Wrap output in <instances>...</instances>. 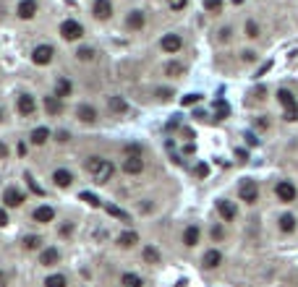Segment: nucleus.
Masks as SVG:
<instances>
[{
	"label": "nucleus",
	"instance_id": "393cba45",
	"mask_svg": "<svg viewBox=\"0 0 298 287\" xmlns=\"http://www.w3.org/2000/svg\"><path fill=\"white\" fill-rule=\"evenodd\" d=\"M230 115V105L225 99H215V118L222 120V118H228Z\"/></svg>",
	"mask_w": 298,
	"mask_h": 287
},
{
	"label": "nucleus",
	"instance_id": "6e6552de",
	"mask_svg": "<svg viewBox=\"0 0 298 287\" xmlns=\"http://www.w3.org/2000/svg\"><path fill=\"white\" fill-rule=\"evenodd\" d=\"M160 47L165 50V52H178L181 47H183V40L178 34H165L162 40H160Z\"/></svg>",
	"mask_w": 298,
	"mask_h": 287
},
{
	"label": "nucleus",
	"instance_id": "c03bdc74",
	"mask_svg": "<svg viewBox=\"0 0 298 287\" xmlns=\"http://www.w3.org/2000/svg\"><path fill=\"white\" fill-rule=\"evenodd\" d=\"M8 225V214H5V209H0V227H5Z\"/></svg>",
	"mask_w": 298,
	"mask_h": 287
},
{
	"label": "nucleus",
	"instance_id": "5701e85b",
	"mask_svg": "<svg viewBox=\"0 0 298 287\" xmlns=\"http://www.w3.org/2000/svg\"><path fill=\"white\" fill-rule=\"evenodd\" d=\"M118 243L123 246V248H131V246L139 243V235L134 233V230H128V233H120V235H118Z\"/></svg>",
	"mask_w": 298,
	"mask_h": 287
},
{
	"label": "nucleus",
	"instance_id": "72a5a7b5",
	"mask_svg": "<svg viewBox=\"0 0 298 287\" xmlns=\"http://www.w3.org/2000/svg\"><path fill=\"white\" fill-rule=\"evenodd\" d=\"M107 211L113 217H118V219H123V222H131V217H128V211H123V209H118V206H107Z\"/></svg>",
	"mask_w": 298,
	"mask_h": 287
},
{
	"label": "nucleus",
	"instance_id": "473e14b6",
	"mask_svg": "<svg viewBox=\"0 0 298 287\" xmlns=\"http://www.w3.org/2000/svg\"><path fill=\"white\" fill-rule=\"evenodd\" d=\"M201 5L207 8V11H212V13H217L220 8H222V0H201Z\"/></svg>",
	"mask_w": 298,
	"mask_h": 287
},
{
	"label": "nucleus",
	"instance_id": "20e7f679",
	"mask_svg": "<svg viewBox=\"0 0 298 287\" xmlns=\"http://www.w3.org/2000/svg\"><path fill=\"white\" fill-rule=\"evenodd\" d=\"M52 55H55V50L50 47V44H40V47H34L32 60L37 63V66H48V63L52 60Z\"/></svg>",
	"mask_w": 298,
	"mask_h": 287
},
{
	"label": "nucleus",
	"instance_id": "f257e3e1",
	"mask_svg": "<svg viewBox=\"0 0 298 287\" xmlns=\"http://www.w3.org/2000/svg\"><path fill=\"white\" fill-rule=\"evenodd\" d=\"M277 99H280V105L285 110V120H298V102L293 97V91L280 89V91H277Z\"/></svg>",
	"mask_w": 298,
	"mask_h": 287
},
{
	"label": "nucleus",
	"instance_id": "f3484780",
	"mask_svg": "<svg viewBox=\"0 0 298 287\" xmlns=\"http://www.w3.org/2000/svg\"><path fill=\"white\" fill-rule=\"evenodd\" d=\"M201 264L207 266V269H217V266L222 264V253L220 251H207L204 258H201Z\"/></svg>",
	"mask_w": 298,
	"mask_h": 287
},
{
	"label": "nucleus",
	"instance_id": "bb28decb",
	"mask_svg": "<svg viewBox=\"0 0 298 287\" xmlns=\"http://www.w3.org/2000/svg\"><path fill=\"white\" fill-rule=\"evenodd\" d=\"M48 136H50V131H48V128H34V131H32V144H37V146H40V144H45V141H48Z\"/></svg>",
	"mask_w": 298,
	"mask_h": 287
},
{
	"label": "nucleus",
	"instance_id": "412c9836",
	"mask_svg": "<svg viewBox=\"0 0 298 287\" xmlns=\"http://www.w3.org/2000/svg\"><path fill=\"white\" fill-rule=\"evenodd\" d=\"M183 243L189 246V248L199 243V227H197V225H189V227H186V233H183Z\"/></svg>",
	"mask_w": 298,
	"mask_h": 287
},
{
	"label": "nucleus",
	"instance_id": "dca6fc26",
	"mask_svg": "<svg viewBox=\"0 0 298 287\" xmlns=\"http://www.w3.org/2000/svg\"><path fill=\"white\" fill-rule=\"evenodd\" d=\"M52 183H55V186H60V188H68L73 183V175L68 170H55L52 172Z\"/></svg>",
	"mask_w": 298,
	"mask_h": 287
},
{
	"label": "nucleus",
	"instance_id": "de8ad7c7",
	"mask_svg": "<svg viewBox=\"0 0 298 287\" xmlns=\"http://www.w3.org/2000/svg\"><path fill=\"white\" fill-rule=\"evenodd\" d=\"M269 66H272V63H264V66H262V68H259V73H256V76H264V73L269 71Z\"/></svg>",
	"mask_w": 298,
	"mask_h": 287
},
{
	"label": "nucleus",
	"instance_id": "c756f323",
	"mask_svg": "<svg viewBox=\"0 0 298 287\" xmlns=\"http://www.w3.org/2000/svg\"><path fill=\"white\" fill-rule=\"evenodd\" d=\"M110 110H113V113H126L128 105H126V99H120V97H110Z\"/></svg>",
	"mask_w": 298,
	"mask_h": 287
},
{
	"label": "nucleus",
	"instance_id": "a19ab883",
	"mask_svg": "<svg viewBox=\"0 0 298 287\" xmlns=\"http://www.w3.org/2000/svg\"><path fill=\"white\" fill-rule=\"evenodd\" d=\"M186 3H189V0H167V5H170L173 11H183Z\"/></svg>",
	"mask_w": 298,
	"mask_h": 287
},
{
	"label": "nucleus",
	"instance_id": "f03ea898",
	"mask_svg": "<svg viewBox=\"0 0 298 287\" xmlns=\"http://www.w3.org/2000/svg\"><path fill=\"white\" fill-rule=\"evenodd\" d=\"M60 34H63V40H68V42H76L84 37V26L79 21H73V18H66V21L60 24Z\"/></svg>",
	"mask_w": 298,
	"mask_h": 287
},
{
	"label": "nucleus",
	"instance_id": "2eb2a0df",
	"mask_svg": "<svg viewBox=\"0 0 298 287\" xmlns=\"http://www.w3.org/2000/svg\"><path fill=\"white\" fill-rule=\"evenodd\" d=\"M217 211H220V217L225 219V222H233V219H236V214H238L236 206H233L230 201H217Z\"/></svg>",
	"mask_w": 298,
	"mask_h": 287
},
{
	"label": "nucleus",
	"instance_id": "9d476101",
	"mask_svg": "<svg viewBox=\"0 0 298 287\" xmlns=\"http://www.w3.org/2000/svg\"><path fill=\"white\" fill-rule=\"evenodd\" d=\"M16 13H18V18H24V21L34 18V16H37V0H21Z\"/></svg>",
	"mask_w": 298,
	"mask_h": 287
},
{
	"label": "nucleus",
	"instance_id": "aec40b11",
	"mask_svg": "<svg viewBox=\"0 0 298 287\" xmlns=\"http://www.w3.org/2000/svg\"><path fill=\"white\" fill-rule=\"evenodd\" d=\"M45 110L50 115H60L63 113V99L60 97H45Z\"/></svg>",
	"mask_w": 298,
	"mask_h": 287
},
{
	"label": "nucleus",
	"instance_id": "4c0bfd02",
	"mask_svg": "<svg viewBox=\"0 0 298 287\" xmlns=\"http://www.w3.org/2000/svg\"><path fill=\"white\" fill-rule=\"evenodd\" d=\"M26 183H29V188H32V191L37 193V196H45V191H42L40 186H37V180L32 178V175H29V172H26Z\"/></svg>",
	"mask_w": 298,
	"mask_h": 287
},
{
	"label": "nucleus",
	"instance_id": "37998d69",
	"mask_svg": "<svg viewBox=\"0 0 298 287\" xmlns=\"http://www.w3.org/2000/svg\"><path fill=\"white\" fill-rule=\"evenodd\" d=\"M81 199L89 204V206H99V199L97 196H92V193H81Z\"/></svg>",
	"mask_w": 298,
	"mask_h": 287
},
{
	"label": "nucleus",
	"instance_id": "7c9ffc66",
	"mask_svg": "<svg viewBox=\"0 0 298 287\" xmlns=\"http://www.w3.org/2000/svg\"><path fill=\"white\" fill-rule=\"evenodd\" d=\"M40 246H42V238H37V235H26L24 238V248H26V251H37Z\"/></svg>",
	"mask_w": 298,
	"mask_h": 287
},
{
	"label": "nucleus",
	"instance_id": "79ce46f5",
	"mask_svg": "<svg viewBox=\"0 0 298 287\" xmlns=\"http://www.w3.org/2000/svg\"><path fill=\"white\" fill-rule=\"evenodd\" d=\"M194 172H197L199 178H207V175H209V164H204V162H199V164H197V170H194Z\"/></svg>",
	"mask_w": 298,
	"mask_h": 287
},
{
	"label": "nucleus",
	"instance_id": "cd10ccee",
	"mask_svg": "<svg viewBox=\"0 0 298 287\" xmlns=\"http://www.w3.org/2000/svg\"><path fill=\"white\" fill-rule=\"evenodd\" d=\"M280 230H283V233H293V230H296V217L293 214H283L280 217Z\"/></svg>",
	"mask_w": 298,
	"mask_h": 287
},
{
	"label": "nucleus",
	"instance_id": "09e8293b",
	"mask_svg": "<svg viewBox=\"0 0 298 287\" xmlns=\"http://www.w3.org/2000/svg\"><path fill=\"white\" fill-rule=\"evenodd\" d=\"M157 94H160V99H170V89H165V91L160 89V91H157Z\"/></svg>",
	"mask_w": 298,
	"mask_h": 287
},
{
	"label": "nucleus",
	"instance_id": "2f4dec72",
	"mask_svg": "<svg viewBox=\"0 0 298 287\" xmlns=\"http://www.w3.org/2000/svg\"><path fill=\"white\" fill-rule=\"evenodd\" d=\"M165 73H167V76H181V73H183V66H181V63H167V66H165Z\"/></svg>",
	"mask_w": 298,
	"mask_h": 287
},
{
	"label": "nucleus",
	"instance_id": "ddd939ff",
	"mask_svg": "<svg viewBox=\"0 0 298 287\" xmlns=\"http://www.w3.org/2000/svg\"><path fill=\"white\" fill-rule=\"evenodd\" d=\"M76 115H79L81 123H95V120H97V110L92 107V105H79L76 107Z\"/></svg>",
	"mask_w": 298,
	"mask_h": 287
},
{
	"label": "nucleus",
	"instance_id": "a878e982",
	"mask_svg": "<svg viewBox=\"0 0 298 287\" xmlns=\"http://www.w3.org/2000/svg\"><path fill=\"white\" fill-rule=\"evenodd\" d=\"M142 256H144V261H147V264H160V253H157V248H154V246H147L144 251H142Z\"/></svg>",
	"mask_w": 298,
	"mask_h": 287
},
{
	"label": "nucleus",
	"instance_id": "a211bd4d",
	"mask_svg": "<svg viewBox=\"0 0 298 287\" xmlns=\"http://www.w3.org/2000/svg\"><path fill=\"white\" fill-rule=\"evenodd\" d=\"M52 217H55L52 206H37V209H34V222H42V225H48V222H52Z\"/></svg>",
	"mask_w": 298,
	"mask_h": 287
},
{
	"label": "nucleus",
	"instance_id": "39448f33",
	"mask_svg": "<svg viewBox=\"0 0 298 287\" xmlns=\"http://www.w3.org/2000/svg\"><path fill=\"white\" fill-rule=\"evenodd\" d=\"M238 193H241V199H244L246 204H254L259 199V188H256L254 180H244V183H241V188H238Z\"/></svg>",
	"mask_w": 298,
	"mask_h": 287
},
{
	"label": "nucleus",
	"instance_id": "423d86ee",
	"mask_svg": "<svg viewBox=\"0 0 298 287\" xmlns=\"http://www.w3.org/2000/svg\"><path fill=\"white\" fill-rule=\"evenodd\" d=\"M3 204H5V206H11V209L13 206H21V204H24V193L18 191V188H13V186L5 188L3 191Z\"/></svg>",
	"mask_w": 298,
	"mask_h": 287
},
{
	"label": "nucleus",
	"instance_id": "e433bc0d",
	"mask_svg": "<svg viewBox=\"0 0 298 287\" xmlns=\"http://www.w3.org/2000/svg\"><path fill=\"white\" fill-rule=\"evenodd\" d=\"M199 99H201V94H186V97L181 99V105H183V107H191V105H197Z\"/></svg>",
	"mask_w": 298,
	"mask_h": 287
},
{
	"label": "nucleus",
	"instance_id": "4468645a",
	"mask_svg": "<svg viewBox=\"0 0 298 287\" xmlns=\"http://www.w3.org/2000/svg\"><path fill=\"white\" fill-rule=\"evenodd\" d=\"M113 170H115V167H113V162H107V160H105V162H102L99 167H97L95 180H97V183H107L110 178H113Z\"/></svg>",
	"mask_w": 298,
	"mask_h": 287
},
{
	"label": "nucleus",
	"instance_id": "1a4fd4ad",
	"mask_svg": "<svg viewBox=\"0 0 298 287\" xmlns=\"http://www.w3.org/2000/svg\"><path fill=\"white\" fill-rule=\"evenodd\" d=\"M16 107H18V113H21V115H32L34 110H37V102H34L32 94H18Z\"/></svg>",
	"mask_w": 298,
	"mask_h": 287
},
{
	"label": "nucleus",
	"instance_id": "a18cd8bd",
	"mask_svg": "<svg viewBox=\"0 0 298 287\" xmlns=\"http://www.w3.org/2000/svg\"><path fill=\"white\" fill-rule=\"evenodd\" d=\"M212 238H215V240H222V227H215V230H212Z\"/></svg>",
	"mask_w": 298,
	"mask_h": 287
},
{
	"label": "nucleus",
	"instance_id": "6ab92c4d",
	"mask_svg": "<svg viewBox=\"0 0 298 287\" xmlns=\"http://www.w3.org/2000/svg\"><path fill=\"white\" fill-rule=\"evenodd\" d=\"M58 258H60L58 248H45L42 256H40V264L42 266H52V264H58Z\"/></svg>",
	"mask_w": 298,
	"mask_h": 287
},
{
	"label": "nucleus",
	"instance_id": "0eeeda50",
	"mask_svg": "<svg viewBox=\"0 0 298 287\" xmlns=\"http://www.w3.org/2000/svg\"><path fill=\"white\" fill-rule=\"evenodd\" d=\"M92 11H95V18H99V21H107V18L113 16V5H110V0H95Z\"/></svg>",
	"mask_w": 298,
	"mask_h": 287
},
{
	"label": "nucleus",
	"instance_id": "ea45409f",
	"mask_svg": "<svg viewBox=\"0 0 298 287\" xmlns=\"http://www.w3.org/2000/svg\"><path fill=\"white\" fill-rule=\"evenodd\" d=\"M126 152H128V157H142V146H139V144H128Z\"/></svg>",
	"mask_w": 298,
	"mask_h": 287
},
{
	"label": "nucleus",
	"instance_id": "4be33fe9",
	"mask_svg": "<svg viewBox=\"0 0 298 287\" xmlns=\"http://www.w3.org/2000/svg\"><path fill=\"white\" fill-rule=\"evenodd\" d=\"M68 94H71V81L60 76L58 81H55V97L63 99V97H68Z\"/></svg>",
	"mask_w": 298,
	"mask_h": 287
},
{
	"label": "nucleus",
	"instance_id": "9b49d317",
	"mask_svg": "<svg viewBox=\"0 0 298 287\" xmlns=\"http://www.w3.org/2000/svg\"><path fill=\"white\" fill-rule=\"evenodd\" d=\"M142 170H144V160H142V157H126V160H123V172L139 175Z\"/></svg>",
	"mask_w": 298,
	"mask_h": 287
},
{
	"label": "nucleus",
	"instance_id": "f704fd0d",
	"mask_svg": "<svg viewBox=\"0 0 298 287\" xmlns=\"http://www.w3.org/2000/svg\"><path fill=\"white\" fill-rule=\"evenodd\" d=\"M102 162H105V160H99V157H89V160H87V170H89L92 175H95V172H97V167H99Z\"/></svg>",
	"mask_w": 298,
	"mask_h": 287
},
{
	"label": "nucleus",
	"instance_id": "c9c22d12",
	"mask_svg": "<svg viewBox=\"0 0 298 287\" xmlns=\"http://www.w3.org/2000/svg\"><path fill=\"white\" fill-rule=\"evenodd\" d=\"M76 58H79V60H92V58H95V50H92V47H81V50L76 52Z\"/></svg>",
	"mask_w": 298,
	"mask_h": 287
},
{
	"label": "nucleus",
	"instance_id": "58836bf2",
	"mask_svg": "<svg viewBox=\"0 0 298 287\" xmlns=\"http://www.w3.org/2000/svg\"><path fill=\"white\" fill-rule=\"evenodd\" d=\"M246 34L251 37V40H256V37H259V26L254 21H246Z\"/></svg>",
	"mask_w": 298,
	"mask_h": 287
},
{
	"label": "nucleus",
	"instance_id": "49530a36",
	"mask_svg": "<svg viewBox=\"0 0 298 287\" xmlns=\"http://www.w3.org/2000/svg\"><path fill=\"white\" fill-rule=\"evenodd\" d=\"M5 157H8V146L0 144V160H5Z\"/></svg>",
	"mask_w": 298,
	"mask_h": 287
},
{
	"label": "nucleus",
	"instance_id": "c85d7f7f",
	"mask_svg": "<svg viewBox=\"0 0 298 287\" xmlns=\"http://www.w3.org/2000/svg\"><path fill=\"white\" fill-rule=\"evenodd\" d=\"M45 287H66V277L63 274H50L45 280Z\"/></svg>",
	"mask_w": 298,
	"mask_h": 287
},
{
	"label": "nucleus",
	"instance_id": "7ed1b4c3",
	"mask_svg": "<svg viewBox=\"0 0 298 287\" xmlns=\"http://www.w3.org/2000/svg\"><path fill=\"white\" fill-rule=\"evenodd\" d=\"M275 193H277V199H280L283 204H291V201H296V186H293V183L291 180H280V183H277V186H275Z\"/></svg>",
	"mask_w": 298,
	"mask_h": 287
},
{
	"label": "nucleus",
	"instance_id": "f8f14e48",
	"mask_svg": "<svg viewBox=\"0 0 298 287\" xmlns=\"http://www.w3.org/2000/svg\"><path fill=\"white\" fill-rule=\"evenodd\" d=\"M144 24H147V18H144L142 11H131V13H128V18H126V26H128V29H134V32L144 29Z\"/></svg>",
	"mask_w": 298,
	"mask_h": 287
},
{
	"label": "nucleus",
	"instance_id": "b1692460",
	"mask_svg": "<svg viewBox=\"0 0 298 287\" xmlns=\"http://www.w3.org/2000/svg\"><path fill=\"white\" fill-rule=\"evenodd\" d=\"M120 285H123V287H144L142 277H139V274H131V272H126L123 277H120Z\"/></svg>",
	"mask_w": 298,
	"mask_h": 287
},
{
	"label": "nucleus",
	"instance_id": "8fccbe9b",
	"mask_svg": "<svg viewBox=\"0 0 298 287\" xmlns=\"http://www.w3.org/2000/svg\"><path fill=\"white\" fill-rule=\"evenodd\" d=\"M0 287H3V274H0Z\"/></svg>",
	"mask_w": 298,
	"mask_h": 287
}]
</instances>
